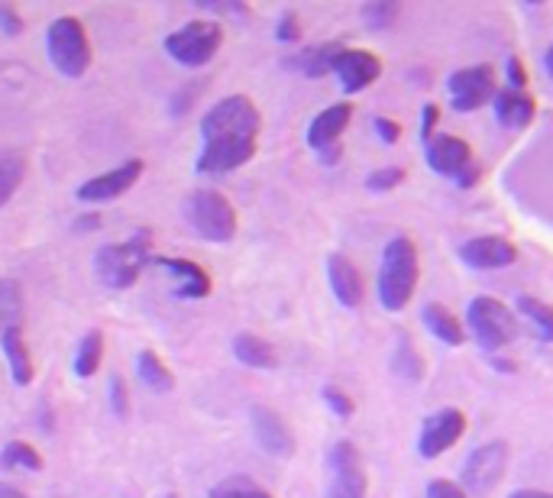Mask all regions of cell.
<instances>
[{
  "label": "cell",
  "mask_w": 553,
  "mask_h": 498,
  "mask_svg": "<svg viewBox=\"0 0 553 498\" xmlns=\"http://www.w3.org/2000/svg\"><path fill=\"white\" fill-rule=\"evenodd\" d=\"M152 230H136L130 240L123 243H107L94 253V272L104 288L110 292H127L140 275L146 272V266H152Z\"/></svg>",
  "instance_id": "obj_1"
},
{
  "label": "cell",
  "mask_w": 553,
  "mask_h": 498,
  "mask_svg": "<svg viewBox=\"0 0 553 498\" xmlns=\"http://www.w3.org/2000/svg\"><path fill=\"white\" fill-rule=\"evenodd\" d=\"M421 279V256L411 237H392L385 243L382 266H379V301L385 311H402L414 298V288Z\"/></svg>",
  "instance_id": "obj_2"
},
{
  "label": "cell",
  "mask_w": 553,
  "mask_h": 498,
  "mask_svg": "<svg viewBox=\"0 0 553 498\" xmlns=\"http://www.w3.org/2000/svg\"><path fill=\"white\" fill-rule=\"evenodd\" d=\"M185 220L207 243H230L237 237V207L217 188H198L185 201Z\"/></svg>",
  "instance_id": "obj_3"
},
{
  "label": "cell",
  "mask_w": 553,
  "mask_h": 498,
  "mask_svg": "<svg viewBox=\"0 0 553 498\" xmlns=\"http://www.w3.org/2000/svg\"><path fill=\"white\" fill-rule=\"evenodd\" d=\"M46 55L55 72L65 78H81L91 68V39L85 23L75 17H59L46 30Z\"/></svg>",
  "instance_id": "obj_4"
},
{
  "label": "cell",
  "mask_w": 553,
  "mask_h": 498,
  "mask_svg": "<svg viewBox=\"0 0 553 498\" xmlns=\"http://www.w3.org/2000/svg\"><path fill=\"white\" fill-rule=\"evenodd\" d=\"M224 46V26L217 20H191L165 36V52L185 68H201Z\"/></svg>",
  "instance_id": "obj_5"
},
{
  "label": "cell",
  "mask_w": 553,
  "mask_h": 498,
  "mask_svg": "<svg viewBox=\"0 0 553 498\" xmlns=\"http://www.w3.org/2000/svg\"><path fill=\"white\" fill-rule=\"evenodd\" d=\"M466 321L482 350H502L518 337V317L499 298H489V295L473 298L466 308Z\"/></svg>",
  "instance_id": "obj_6"
},
{
  "label": "cell",
  "mask_w": 553,
  "mask_h": 498,
  "mask_svg": "<svg viewBox=\"0 0 553 498\" xmlns=\"http://www.w3.org/2000/svg\"><path fill=\"white\" fill-rule=\"evenodd\" d=\"M427 165L437 172L450 178V182L456 188H473L479 182V162L473 159V149H469L466 140H460V136H450V133H440L434 136L431 143H427Z\"/></svg>",
  "instance_id": "obj_7"
},
{
  "label": "cell",
  "mask_w": 553,
  "mask_h": 498,
  "mask_svg": "<svg viewBox=\"0 0 553 498\" xmlns=\"http://www.w3.org/2000/svg\"><path fill=\"white\" fill-rule=\"evenodd\" d=\"M262 114L259 107L246 98V94H230V98L217 101L201 120V140L211 136H259Z\"/></svg>",
  "instance_id": "obj_8"
},
{
  "label": "cell",
  "mask_w": 553,
  "mask_h": 498,
  "mask_svg": "<svg viewBox=\"0 0 553 498\" xmlns=\"http://www.w3.org/2000/svg\"><path fill=\"white\" fill-rule=\"evenodd\" d=\"M508 466V444L505 440H489V444L476 447L466 456L463 473H460V486L466 495H489L495 486L502 482Z\"/></svg>",
  "instance_id": "obj_9"
},
{
  "label": "cell",
  "mask_w": 553,
  "mask_h": 498,
  "mask_svg": "<svg viewBox=\"0 0 553 498\" xmlns=\"http://www.w3.org/2000/svg\"><path fill=\"white\" fill-rule=\"evenodd\" d=\"M327 469H330L327 498H366L369 476H366L363 453L356 450V444H350V440H340V444L330 447Z\"/></svg>",
  "instance_id": "obj_10"
},
{
  "label": "cell",
  "mask_w": 553,
  "mask_h": 498,
  "mask_svg": "<svg viewBox=\"0 0 553 498\" xmlns=\"http://www.w3.org/2000/svg\"><path fill=\"white\" fill-rule=\"evenodd\" d=\"M447 91H450V107L456 114H469V110H479L489 101H495V94L502 88L492 65H469L450 75Z\"/></svg>",
  "instance_id": "obj_11"
},
{
  "label": "cell",
  "mask_w": 553,
  "mask_h": 498,
  "mask_svg": "<svg viewBox=\"0 0 553 498\" xmlns=\"http://www.w3.org/2000/svg\"><path fill=\"white\" fill-rule=\"evenodd\" d=\"M259 136H211L201 146V156L195 162L198 175H227L243 169L256 156Z\"/></svg>",
  "instance_id": "obj_12"
},
{
  "label": "cell",
  "mask_w": 553,
  "mask_h": 498,
  "mask_svg": "<svg viewBox=\"0 0 553 498\" xmlns=\"http://www.w3.org/2000/svg\"><path fill=\"white\" fill-rule=\"evenodd\" d=\"M353 120V104H330L327 110H321L311 127H308V146L317 152V159L324 165H337L340 159V140L347 133Z\"/></svg>",
  "instance_id": "obj_13"
},
{
  "label": "cell",
  "mask_w": 553,
  "mask_h": 498,
  "mask_svg": "<svg viewBox=\"0 0 553 498\" xmlns=\"http://www.w3.org/2000/svg\"><path fill=\"white\" fill-rule=\"evenodd\" d=\"M463 434H466V414L460 408H440L421 424L418 453L424 460H437V456L447 453Z\"/></svg>",
  "instance_id": "obj_14"
},
{
  "label": "cell",
  "mask_w": 553,
  "mask_h": 498,
  "mask_svg": "<svg viewBox=\"0 0 553 498\" xmlns=\"http://www.w3.org/2000/svg\"><path fill=\"white\" fill-rule=\"evenodd\" d=\"M143 169H146L143 159H127L123 165H117V169L94 175L78 188V201L81 204H104V201H114L120 195H127V191L140 182Z\"/></svg>",
  "instance_id": "obj_15"
},
{
  "label": "cell",
  "mask_w": 553,
  "mask_h": 498,
  "mask_svg": "<svg viewBox=\"0 0 553 498\" xmlns=\"http://www.w3.org/2000/svg\"><path fill=\"white\" fill-rule=\"evenodd\" d=\"M334 75L340 78V88L347 94H359L369 85H376L382 75V62L366 49H347L343 46L337 62H334Z\"/></svg>",
  "instance_id": "obj_16"
},
{
  "label": "cell",
  "mask_w": 553,
  "mask_h": 498,
  "mask_svg": "<svg viewBox=\"0 0 553 498\" xmlns=\"http://www.w3.org/2000/svg\"><path fill=\"white\" fill-rule=\"evenodd\" d=\"M152 266H159L165 275L172 279V292L178 298H188V301H198L211 295V275L207 269H201L198 262L191 259H175V256H156Z\"/></svg>",
  "instance_id": "obj_17"
},
{
  "label": "cell",
  "mask_w": 553,
  "mask_h": 498,
  "mask_svg": "<svg viewBox=\"0 0 553 498\" xmlns=\"http://www.w3.org/2000/svg\"><path fill=\"white\" fill-rule=\"evenodd\" d=\"M460 259L469 269H508L518 262V246L505 237H476L460 243Z\"/></svg>",
  "instance_id": "obj_18"
},
{
  "label": "cell",
  "mask_w": 553,
  "mask_h": 498,
  "mask_svg": "<svg viewBox=\"0 0 553 498\" xmlns=\"http://www.w3.org/2000/svg\"><path fill=\"white\" fill-rule=\"evenodd\" d=\"M253 434L259 440V447L272 456H292L295 453V434L285 424L282 414H275L272 408H253L250 411Z\"/></svg>",
  "instance_id": "obj_19"
},
{
  "label": "cell",
  "mask_w": 553,
  "mask_h": 498,
  "mask_svg": "<svg viewBox=\"0 0 553 498\" xmlns=\"http://www.w3.org/2000/svg\"><path fill=\"white\" fill-rule=\"evenodd\" d=\"M327 279H330V288H334V295L343 308H359V304L366 301V279L353 259L340 256V253L330 256L327 259Z\"/></svg>",
  "instance_id": "obj_20"
},
{
  "label": "cell",
  "mask_w": 553,
  "mask_h": 498,
  "mask_svg": "<svg viewBox=\"0 0 553 498\" xmlns=\"http://www.w3.org/2000/svg\"><path fill=\"white\" fill-rule=\"evenodd\" d=\"M492 104H495V120H499L505 130H524L537 114V101L528 91H515V88L499 91Z\"/></svg>",
  "instance_id": "obj_21"
},
{
  "label": "cell",
  "mask_w": 553,
  "mask_h": 498,
  "mask_svg": "<svg viewBox=\"0 0 553 498\" xmlns=\"http://www.w3.org/2000/svg\"><path fill=\"white\" fill-rule=\"evenodd\" d=\"M0 347H4L13 382L30 385L33 376H36V366H33V353H30V343H26V337H23V330L20 327H7L4 334H0Z\"/></svg>",
  "instance_id": "obj_22"
},
{
  "label": "cell",
  "mask_w": 553,
  "mask_h": 498,
  "mask_svg": "<svg viewBox=\"0 0 553 498\" xmlns=\"http://www.w3.org/2000/svg\"><path fill=\"white\" fill-rule=\"evenodd\" d=\"M421 321H424V327L431 330V334H434L440 343H450V347H463L466 330H463V324L450 314V308H444V304H437V301L424 304Z\"/></svg>",
  "instance_id": "obj_23"
},
{
  "label": "cell",
  "mask_w": 553,
  "mask_h": 498,
  "mask_svg": "<svg viewBox=\"0 0 553 498\" xmlns=\"http://www.w3.org/2000/svg\"><path fill=\"white\" fill-rule=\"evenodd\" d=\"M340 49L343 46H337V43H324V46L298 52L295 59H288L285 65L295 68V72H301L304 78H324V75L334 72V62H337Z\"/></svg>",
  "instance_id": "obj_24"
},
{
  "label": "cell",
  "mask_w": 553,
  "mask_h": 498,
  "mask_svg": "<svg viewBox=\"0 0 553 498\" xmlns=\"http://www.w3.org/2000/svg\"><path fill=\"white\" fill-rule=\"evenodd\" d=\"M136 376H140L146 389L159 392V395H169L175 389L172 369L162 363V356L156 350H140V356H136Z\"/></svg>",
  "instance_id": "obj_25"
},
{
  "label": "cell",
  "mask_w": 553,
  "mask_h": 498,
  "mask_svg": "<svg viewBox=\"0 0 553 498\" xmlns=\"http://www.w3.org/2000/svg\"><path fill=\"white\" fill-rule=\"evenodd\" d=\"M233 356L250 369H272L275 363H279L272 343H266L256 334H237V340H233Z\"/></svg>",
  "instance_id": "obj_26"
},
{
  "label": "cell",
  "mask_w": 553,
  "mask_h": 498,
  "mask_svg": "<svg viewBox=\"0 0 553 498\" xmlns=\"http://www.w3.org/2000/svg\"><path fill=\"white\" fill-rule=\"evenodd\" d=\"M104 330H88L85 337H81L78 350H75V363H72V372L78 379H91L94 372L101 369V359H104Z\"/></svg>",
  "instance_id": "obj_27"
},
{
  "label": "cell",
  "mask_w": 553,
  "mask_h": 498,
  "mask_svg": "<svg viewBox=\"0 0 553 498\" xmlns=\"http://www.w3.org/2000/svg\"><path fill=\"white\" fill-rule=\"evenodd\" d=\"M26 175V159L23 152H0V207H7L10 198L17 195Z\"/></svg>",
  "instance_id": "obj_28"
},
{
  "label": "cell",
  "mask_w": 553,
  "mask_h": 498,
  "mask_svg": "<svg viewBox=\"0 0 553 498\" xmlns=\"http://www.w3.org/2000/svg\"><path fill=\"white\" fill-rule=\"evenodd\" d=\"M0 463L7 469H26V473H43L46 469L43 453L30 444H23V440H10V444L0 450Z\"/></svg>",
  "instance_id": "obj_29"
},
{
  "label": "cell",
  "mask_w": 553,
  "mask_h": 498,
  "mask_svg": "<svg viewBox=\"0 0 553 498\" xmlns=\"http://www.w3.org/2000/svg\"><path fill=\"white\" fill-rule=\"evenodd\" d=\"M207 498H275V495L250 476H227L207 492Z\"/></svg>",
  "instance_id": "obj_30"
},
{
  "label": "cell",
  "mask_w": 553,
  "mask_h": 498,
  "mask_svg": "<svg viewBox=\"0 0 553 498\" xmlns=\"http://www.w3.org/2000/svg\"><path fill=\"white\" fill-rule=\"evenodd\" d=\"M518 311L534 324L537 337H541L544 343H553V308H550V304H544L541 298L521 295L518 298Z\"/></svg>",
  "instance_id": "obj_31"
},
{
  "label": "cell",
  "mask_w": 553,
  "mask_h": 498,
  "mask_svg": "<svg viewBox=\"0 0 553 498\" xmlns=\"http://www.w3.org/2000/svg\"><path fill=\"white\" fill-rule=\"evenodd\" d=\"M23 321V292L13 279H0V327H20Z\"/></svg>",
  "instance_id": "obj_32"
},
{
  "label": "cell",
  "mask_w": 553,
  "mask_h": 498,
  "mask_svg": "<svg viewBox=\"0 0 553 498\" xmlns=\"http://www.w3.org/2000/svg\"><path fill=\"white\" fill-rule=\"evenodd\" d=\"M398 376L408 382H418L424 376V359L414 350V343L408 340V334H398V350H395V366Z\"/></svg>",
  "instance_id": "obj_33"
},
{
  "label": "cell",
  "mask_w": 553,
  "mask_h": 498,
  "mask_svg": "<svg viewBox=\"0 0 553 498\" xmlns=\"http://www.w3.org/2000/svg\"><path fill=\"white\" fill-rule=\"evenodd\" d=\"M398 13H402V7H398L395 0H372V4L363 7V20L369 30H385V26L395 23Z\"/></svg>",
  "instance_id": "obj_34"
},
{
  "label": "cell",
  "mask_w": 553,
  "mask_h": 498,
  "mask_svg": "<svg viewBox=\"0 0 553 498\" xmlns=\"http://www.w3.org/2000/svg\"><path fill=\"white\" fill-rule=\"evenodd\" d=\"M405 182V169H398V165H389V169H379V172H372L366 178V188L369 191H392Z\"/></svg>",
  "instance_id": "obj_35"
},
{
  "label": "cell",
  "mask_w": 553,
  "mask_h": 498,
  "mask_svg": "<svg viewBox=\"0 0 553 498\" xmlns=\"http://www.w3.org/2000/svg\"><path fill=\"white\" fill-rule=\"evenodd\" d=\"M324 401H327V408L337 414V418H353L356 401L347 392H340L337 385H327V389H324Z\"/></svg>",
  "instance_id": "obj_36"
},
{
  "label": "cell",
  "mask_w": 553,
  "mask_h": 498,
  "mask_svg": "<svg viewBox=\"0 0 553 498\" xmlns=\"http://www.w3.org/2000/svg\"><path fill=\"white\" fill-rule=\"evenodd\" d=\"M424 498H469V495L463 492L460 482H450V479H434V482H427Z\"/></svg>",
  "instance_id": "obj_37"
},
{
  "label": "cell",
  "mask_w": 553,
  "mask_h": 498,
  "mask_svg": "<svg viewBox=\"0 0 553 498\" xmlns=\"http://www.w3.org/2000/svg\"><path fill=\"white\" fill-rule=\"evenodd\" d=\"M110 401H114L117 418H127V414H130V392H127V385H123L120 376L110 379Z\"/></svg>",
  "instance_id": "obj_38"
},
{
  "label": "cell",
  "mask_w": 553,
  "mask_h": 498,
  "mask_svg": "<svg viewBox=\"0 0 553 498\" xmlns=\"http://www.w3.org/2000/svg\"><path fill=\"white\" fill-rule=\"evenodd\" d=\"M0 30H4L7 36H20L26 30V23L13 4H0Z\"/></svg>",
  "instance_id": "obj_39"
},
{
  "label": "cell",
  "mask_w": 553,
  "mask_h": 498,
  "mask_svg": "<svg viewBox=\"0 0 553 498\" xmlns=\"http://www.w3.org/2000/svg\"><path fill=\"white\" fill-rule=\"evenodd\" d=\"M275 39H279V43H298V39H301V26H298V17L292 10L282 13L279 30H275Z\"/></svg>",
  "instance_id": "obj_40"
},
{
  "label": "cell",
  "mask_w": 553,
  "mask_h": 498,
  "mask_svg": "<svg viewBox=\"0 0 553 498\" xmlns=\"http://www.w3.org/2000/svg\"><path fill=\"white\" fill-rule=\"evenodd\" d=\"M372 130H376L382 136V143H389V146L402 140V127L389 117H372Z\"/></svg>",
  "instance_id": "obj_41"
},
{
  "label": "cell",
  "mask_w": 553,
  "mask_h": 498,
  "mask_svg": "<svg viewBox=\"0 0 553 498\" xmlns=\"http://www.w3.org/2000/svg\"><path fill=\"white\" fill-rule=\"evenodd\" d=\"M505 68H508V85H511V88H515V91H524V88H528V68L521 65L518 55H511Z\"/></svg>",
  "instance_id": "obj_42"
},
{
  "label": "cell",
  "mask_w": 553,
  "mask_h": 498,
  "mask_svg": "<svg viewBox=\"0 0 553 498\" xmlns=\"http://www.w3.org/2000/svg\"><path fill=\"white\" fill-rule=\"evenodd\" d=\"M437 120H440L437 104H424V110H421V140H424V143H431V140H434Z\"/></svg>",
  "instance_id": "obj_43"
},
{
  "label": "cell",
  "mask_w": 553,
  "mask_h": 498,
  "mask_svg": "<svg viewBox=\"0 0 553 498\" xmlns=\"http://www.w3.org/2000/svg\"><path fill=\"white\" fill-rule=\"evenodd\" d=\"M101 227V214H91V217H78L75 220V230H94Z\"/></svg>",
  "instance_id": "obj_44"
},
{
  "label": "cell",
  "mask_w": 553,
  "mask_h": 498,
  "mask_svg": "<svg viewBox=\"0 0 553 498\" xmlns=\"http://www.w3.org/2000/svg\"><path fill=\"white\" fill-rule=\"evenodd\" d=\"M508 498H553V492H541V489H521V492H511Z\"/></svg>",
  "instance_id": "obj_45"
},
{
  "label": "cell",
  "mask_w": 553,
  "mask_h": 498,
  "mask_svg": "<svg viewBox=\"0 0 553 498\" xmlns=\"http://www.w3.org/2000/svg\"><path fill=\"white\" fill-rule=\"evenodd\" d=\"M0 498H30V495L20 492L17 486H10V482H0Z\"/></svg>",
  "instance_id": "obj_46"
},
{
  "label": "cell",
  "mask_w": 553,
  "mask_h": 498,
  "mask_svg": "<svg viewBox=\"0 0 553 498\" xmlns=\"http://www.w3.org/2000/svg\"><path fill=\"white\" fill-rule=\"evenodd\" d=\"M544 68H547V75L553 78V43H550V49H547V55H544Z\"/></svg>",
  "instance_id": "obj_47"
},
{
  "label": "cell",
  "mask_w": 553,
  "mask_h": 498,
  "mask_svg": "<svg viewBox=\"0 0 553 498\" xmlns=\"http://www.w3.org/2000/svg\"><path fill=\"white\" fill-rule=\"evenodd\" d=\"M165 498H178V495H175V492H169V495H165Z\"/></svg>",
  "instance_id": "obj_48"
},
{
  "label": "cell",
  "mask_w": 553,
  "mask_h": 498,
  "mask_svg": "<svg viewBox=\"0 0 553 498\" xmlns=\"http://www.w3.org/2000/svg\"><path fill=\"white\" fill-rule=\"evenodd\" d=\"M0 334H4V327H0Z\"/></svg>",
  "instance_id": "obj_49"
}]
</instances>
